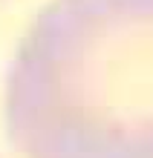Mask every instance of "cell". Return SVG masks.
Returning a JSON list of instances; mask_svg holds the SVG:
<instances>
[{"label": "cell", "instance_id": "1", "mask_svg": "<svg viewBox=\"0 0 153 158\" xmlns=\"http://www.w3.org/2000/svg\"><path fill=\"white\" fill-rule=\"evenodd\" d=\"M6 83L12 124L35 141L153 138V0H52Z\"/></svg>", "mask_w": 153, "mask_h": 158}]
</instances>
